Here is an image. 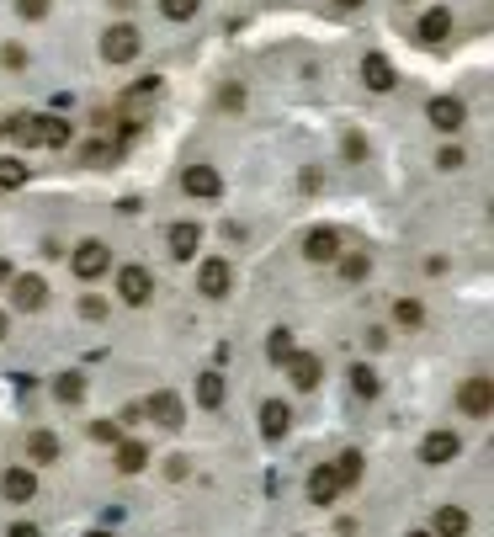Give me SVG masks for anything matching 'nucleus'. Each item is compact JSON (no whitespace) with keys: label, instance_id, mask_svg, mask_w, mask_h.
Masks as SVG:
<instances>
[{"label":"nucleus","instance_id":"obj_9","mask_svg":"<svg viewBox=\"0 0 494 537\" xmlns=\"http://www.w3.org/2000/svg\"><path fill=\"white\" fill-rule=\"evenodd\" d=\"M458 405H463L468 415H490V410H494V383H490V378H468L463 394H458Z\"/></svg>","mask_w":494,"mask_h":537},{"label":"nucleus","instance_id":"obj_13","mask_svg":"<svg viewBox=\"0 0 494 537\" xmlns=\"http://www.w3.org/2000/svg\"><path fill=\"white\" fill-rule=\"evenodd\" d=\"M335 250H341L335 229H309V234H303V256H309V261L325 266V261H335Z\"/></svg>","mask_w":494,"mask_h":537},{"label":"nucleus","instance_id":"obj_21","mask_svg":"<svg viewBox=\"0 0 494 537\" xmlns=\"http://www.w3.org/2000/svg\"><path fill=\"white\" fill-rule=\"evenodd\" d=\"M144 463H149V447L144 442H117V469L122 474H144Z\"/></svg>","mask_w":494,"mask_h":537},{"label":"nucleus","instance_id":"obj_17","mask_svg":"<svg viewBox=\"0 0 494 537\" xmlns=\"http://www.w3.org/2000/svg\"><path fill=\"white\" fill-rule=\"evenodd\" d=\"M287 426H293V410L282 399H266L261 405V437H287Z\"/></svg>","mask_w":494,"mask_h":537},{"label":"nucleus","instance_id":"obj_15","mask_svg":"<svg viewBox=\"0 0 494 537\" xmlns=\"http://www.w3.org/2000/svg\"><path fill=\"white\" fill-rule=\"evenodd\" d=\"M197 245H202V224H176V229H170V256H176V261H192Z\"/></svg>","mask_w":494,"mask_h":537},{"label":"nucleus","instance_id":"obj_6","mask_svg":"<svg viewBox=\"0 0 494 537\" xmlns=\"http://www.w3.org/2000/svg\"><path fill=\"white\" fill-rule=\"evenodd\" d=\"M426 117H431V128H436V133H458L468 112H463V101H458V96H436V101L426 107Z\"/></svg>","mask_w":494,"mask_h":537},{"label":"nucleus","instance_id":"obj_5","mask_svg":"<svg viewBox=\"0 0 494 537\" xmlns=\"http://www.w3.org/2000/svg\"><path fill=\"white\" fill-rule=\"evenodd\" d=\"M229 282H234L229 261H218V256H213V261H202V266H197V293H202V298H223V293H229Z\"/></svg>","mask_w":494,"mask_h":537},{"label":"nucleus","instance_id":"obj_34","mask_svg":"<svg viewBox=\"0 0 494 537\" xmlns=\"http://www.w3.org/2000/svg\"><path fill=\"white\" fill-rule=\"evenodd\" d=\"M90 437H96V442H122V431H117L112 421H96V426H90Z\"/></svg>","mask_w":494,"mask_h":537},{"label":"nucleus","instance_id":"obj_16","mask_svg":"<svg viewBox=\"0 0 494 537\" xmlns=\"http://www.w3.org/2000/svg\"><path fill=\"white\" fill-rule=\"evenodd\" d=\"M149 415H154L165 431H181V399H176L170 389H160V394L149 399Z\"/></svg>","mask_w":494,"mask_h":537},{"label":"nucleus","instance_id":"obj_1","mask_svg":"<svg viewBox=\"0 0 494 537\" xmlns=\"http://www.w3.org/2000/svg\"><path fill=\"white\" fill-rule=\"evenodd\" d=\"M69 266H74V277H85V282H96V277H106V272H112V250H106L101 240H85V245H74V256H69Z\"/></svg>","mask_w":494,"mask_h":537},{"label":"nucleus","instance_id":"obj_18","mask_svg":"<svg viewBox=\"0 0 494 537\" xmlns=\"http://www.w3.org/2000/svg\"><path fill=\"white\" fill-rule=\"evenodd\" d=\"M335 495H341V479H335V469H330V463H325V469H314V479H309V501H314V506H330Z\"/></svg>","mask_w":494,"mask_h":537},{"label":"nucleus","instance_id":"obj_38","mask_svg":"<svg viewBox=\"0 0 494 537\" xmlns=\"http://www.w3.org/2000/svg\"><path fill=\"white\" fill-rule=\"evenodd\" d=\"M5 277H11V266H5V261H0V282H5Z\"/></svg>","mask_w":494,"mask_h":537},{"label":"nucleus","instance_id":"obj_35","mask_svg":"<svg viewBox=\"0 0 494 537\" xmlns=\"http://www.w3.org/2000/svg\"><path fill=\"white\" fill-rule=\"evenodd\" d=\"M16 11H21V16H27V21H37V16H43V11H48V0H16Z\"/></svg>","mask_w":494,"mask_h":537},{"label":"nucleus","instance_id":"obj_32","mask_svg":"<svg viewBox=\"0 0 494 537\" xmlns=\"http://www.w3.org/2000/svg\"><path fill=\"white\" fill-rule=\"evenodd\" d=\"M80 314H85V320H106V298L85 293V298H80Z\"/></svg>","mask_w":494,"mask_h":537},{"label":"nucleus","instance_id":"obj_11","mask_svg":"<svg viewBox=\"0 0 494 537\" xmlns=\"http://www.w3.org/2000/svg\"><path fill=\"white\" fill-rule=\"evenodd\" d=\"M43 298H48V282H43V277H16V282H11V304H16V309L32 314V309H43Z\"/></svg>","mask_w":494,"mask_h":537},{"label":"nucleus","instance_id":"obj_4","mask_svg":"<svg viewBox=\"0 0 494 537\" xmlns=\"http://www.w3.org/2000/svg\"><path fill=\"white\" fill-rule=\"evenodd\" d=\"M287 378H293V389H319V378H325V362L314 357V351H298L293 346V357H287Z\"/></svg>","mask_w":494,"mask_h":537},{"label":"nucleus","instance_id":"obj_30","mask_svg":"<svg viewBox=\"0 0 494 537\" xmlns=\"http://www.w3.org/2000/svg\"><path fill=\"white\" fill-rule=\"evenodd\" d=\"M266 351H271V362H287V357H293V336H287V330H271Z\"/></svg>","mask_w":494,"mask_h":537},{"label":"nucleus","instance_id":"obj_26","mask_svg":"<svg viewBox=\"0 0 494 537\" xmlns=\"http://www.w3.org/2000/svg\"><path fill=\"white\" fill-rule=\"evenodd\" d=\"M21 181H27V165H21V160H11V154H5V160H0V186H5V192H16V186H21Z\"/></svg>","mask_w":494,"mask_h":537},{"label":"nucleus","instance_id":"obj_3","mask_svg":"<svg viewBox=\"0 0 494 537\" xmlns=\"http://www.w3.org/2000/svg\"><path fill=\"white\" fill-rule=\"evenodd\" d=\"M117 298L133 304V309L149 304V298H154V277H149L144 266H122V272H117Z\"/></svg>","mask_w":494,"mask_h":537},{"label":"nucleus","instance_id":"obj_27","mask_svg":"<svg viewBox=\"0 0 494 537\" xmlns=\"http://www.w3.org/2000/svg\"><path fill=\"white\" fill-rule=\"evenodd\" d=\"M351 389H357L362 399H372V394H378V373H372V367H351Z\"/></svg>","mask_w":494,"mask_h":537},{"label":"nucleus","instance_id":"obj_10","mask_svg":"<svg viewBox=\"0 0 494 537\" xmlns=\"http://www.w3.org/2000/svg\"><path fill=\"white\" fill-rule=\"evenodd\" d=\"M27 122H32V144H48V149L69 144V122L64 117H27Z\"/></svg>","mask_w":494,"mask_h":537},{"label":"nucleus","instance_id":"obj_20","mask_svg":"<svg viewBox=\"0 0 494 537\" xmlns=\"http://www.w3.org/2000/svg\"><path fill=\"white\" fill-rule=\"evenodd\" d=\"M447 32H452V11H447V5H431V11L420 16V37H426V43H442Z\"/></svg>","mask_w":494,"mask_h":537},{"label":"nucleus","instance_id":"obj_12","mask_svg":"<svg viewBox=\"0 0 494 537\" xmlns=\"http://www.w3.org/2000/svg\"><path fill=\"white\" fill-rule=\"evenodd\" d=\"M181 186H186L192 197H218V192H223V181H218L213 165H192V170L181 176Z\"/></svg>","mask_w":494,"mask_h":537},{"label":"nucleus","instance_id":"obj_28","mask_svg":"<svg viewBox=\"0 0 494 537\" xmlns=\"http://www.w3.org/2000/svg\"><path fill=\"white\" fill-rule=\"evenodd\" d=\"M197 5H202V0H160V11H165L170 21H192V16H197Z\"/></svg>","mask_w":494,"mask_h":537},{"label":"nucleus","instance_id":"obj_24","mask_svg":"<svg viewBox=\"0 0 494 537\" xmlns=\"http://www.w3.org/2000/svg\"><path fill=\"white\" fill-rule=\"evenodd\" d=\"M59 458V437L53 431H32V463H48Z\"/></svg>","mask_w":494,"mask_h":537},{"label":"nucleus","instance_id":"obj_29","mask_svg":"<svg viewBox=\"0 0 494 537\" xmlns=\"http://www.w3.org/2000/svg\"><path fill=\"white\" fill-rule=\"evenodd\" d=\"M367 272H372V261H367V256H346V261H341V277H346V282H362Z\"/></svg>","mask_w":494,"mask_h":537},{"label":"nucleus","instance_id":"obj_33","mask_svg":"<svg viewBox=\"0 0 494 537\" xmlns=\"http://www.w3.org/2000/svg\"><path fill=\"white\" fill-rule=\"evenodd\" d=\"M436 165H442V170H458V165H463V149H458V144H447V149L436 154Z\"/></svg>","mask_w":494,"mask_h":537},{"label":"nucleus","instance_id":"obj_39","mask_svg":"<svg viewBox=\"0 0 494 537\" xmlns=\"http://www.w3.org/2000/svg\"><path fill=\"white\" fill-rule=\"evenodd\" d=\"M85 537H112V533H85Z\"/></svg>","mask_w":494,"mask_h":537},{"label":"nucleus","instance_id":"obj_19","mask_svg":"<svg viewBox=\"0 0 494 537\" xmlns=\"http://www.w3.org/2000/svg\"><path fill=\"white\" fill-rule=\"evenodd\" d=\"M468 533V511L463 506H442L436 522H431V537H463Z\"/></svg>","mask_w":494,"mask_h":537},{"label":"nucleus","instance_id":"obj_40","mask_svg":"<svg viewBox=\"0 0 494 537\" xmlns=\"http://www.w3.org/2000/svg\"><path fill=\"white\" fill-rule=\"evenodd\" d=\"M0 336H5V314H0Z\"/></svg>","mask_w":494,"mask_h":537},{"label":"nucleus","instance_id":"obj_41","mask_svg":"<svg viewBox=\"0 0 494 537\" xmlns=\"http://www.w3.org/2000/svg\"><path fill=\"white\" fill-rule=\"evenodd\" d=\"M410 537H431V533H410Z\"/></svg>","mask_w":494,"mask_h":537},{"label":"nucleus","instance_id":"obj_31","mask_svg":"<svg viewBox=\"0 0 494 537\" xmlns=\"http://www.w3.org/2000/svg\"><path fill=\"white\" fill-rule=\"evenodd\" d=\"M394 320H399V325H410V330H415V325H420V320H426V309H420V304H410V298H404V304H399V309H394Z\"/></svg>","mask_w":494,"mask_h":537},{"label":"nucleus","instance_id":"obj_7","mask_svg":"<svg viewBox=\"0 0 494 537\" xmlns=\"http://www.w3.org/2000/svg\"><path fill=\"white\" fill-rule=\"evenodd\" d=\"M458 453H463V437H458V431H431V437L420 442V458H426V463H452Z\"/></svg>","mask_w":494,"mask_h":537},{"label":"nucleus","instance_id":"obj_8","mask_svg":"<svg viewBox=\"0 0 494 537\" xmlns=\"http://www.w3.org/2000/svg\"><path fill=\"white\" fill-rule=\"evenodd\" d=\"M0 495H5L11 506H27V501L37 495V474H32V469H5V479H0Z\"/></svg>","mask_w":494,"mask_h":537},{"label":"nucleus","instance_id":"obj_22","mask_svg":"<svg viewBox=\"0 0 494 537\" xmlns=\"http://www.w3.org/2000/svg\"><path fill=\"white\" fill-rule=\"evenodd\" d=\"M53 394H59L64 405H80V399H85V378H80V373H59V378H53Z\"/></svg>","mask_w":494,"mask_h":537},{"label":"nucleus","instance_id":"obj_25","mask_svg":"<svg viewBox=\"0 0 494 537\" xmlns=\"http://www.w3.org/2000/svg\"><path fill=\"white\" fill-rule=\"evenodd\" d=\"M330 469H335L341 485H357L362 479V453H341V463H330Z\"/></svg>","mask_w":494,"mask_h":537},{"label":"nucleus","instance_id":"obj_2","mask_svg":"<svg viewBox=\"0 0 494 537\" xmlns=\"http://www.w3.org/2000/svg\"><path fill=\"white\" fill-rule=\"evenodd\" d=\"M101 53H106L112 64H128V59H138V27H128V21L106 27V37H101Z\"/></svg>","mask_w":494,"mask_h":537},{"label":"nucleus","instance_id":"obj_36","mask_svg":"<svg viewBox=\"0 0 494 537\" xmlns=\"http://www.w3.org/2000/svg\"><path fill=\"white\" fill-rule=\"evenodd\" d=\"M5 537H37V527H27V522H16V527H11V533Z\"/></svg>","mask_w":494,"mask_h":537},{"label":"nucleus","instance_id":"obj_14","mask_svg":"<svg viewBox=\"0 0 494 537\" xmlns=\"http://www.w3.org/2000/svg\"><path fill=\"white\" fill-rule=\"evenodd\" d=\"M362 80H367V91H394V64L383 53H367L362 59Z\"/></svg>","mask_w":494,"mask_h":537},{"label":"nucleus","instance_id":"obj_37","mask_svg":"<svg viewBox=\"0 0 494 537\" xmlns=\"http://www.w3.org/2000/svg\"><path fill=\"white\" fill-rule=\"evenodd\" d=\"M335 5H341V11H357V5H362V0H335Z\"/></svg>","mask_w":494,"mask_h":537},{"label":"nucleus","instance_id":"obj_23","mask_svg":"<svg viewBox=\"0 0 494 537\" xmlns=\"http://www.w3.org/2000/svg\"><path fill=\"white\" fill-rule=\"evenodd\" d=\"M197 405H208V410L223 405V378H218V373H202V378H197Z\"/></svg>","mask_w":494,"mask_h":537}]
</instances>
